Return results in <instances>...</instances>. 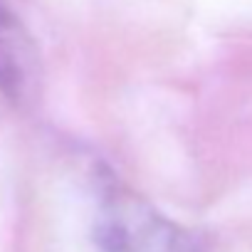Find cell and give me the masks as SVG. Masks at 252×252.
I'll return each instance as SVG.
<instances>
[{
	"mask_svg": "<svg viewBox=\"0 0 252 252\" xmlns=\"http://www.w3.org/2000/svg\"><path fill=\"white\" fill-rule=\"evenodd\" d=\"M84 245L87 252H203L193 230L163 215L104 166H92L87 181Z\"/></svg>",
	"mask_w": 252,
	"mask_h": 252,
	"instance_id": "1",
	"label": "cell"
},
{
	"mask_svg": "<svg viewBox=\"0 0 252 252\" xmlns=\"http://www.w3.org/2000/svg\"><path fill=\"white\" fill-rule=\"evenodd\" d=\"M42 64L32 35L18 15L0 0V94L15 106H28L40 96Z\"/></svg>",
	"mask_w": 252,
	"mask_h": 252,
	"instance_id": "2",
	"label": "cell"
}]
</instances>
